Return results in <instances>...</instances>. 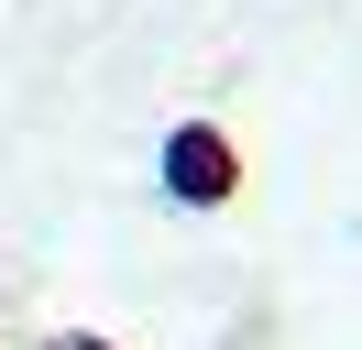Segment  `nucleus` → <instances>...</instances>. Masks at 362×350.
I'll return each mask as SVG.
<instances>
[{
    "label": "nucleus",
    "mask_w": 362,
    "mask_h": 350,
    "mask_svg": "<svg viewBox=\"0 0 362 350\" xmlns=\"http://www.w3.org/2000/svg\"><path fill=\"white\" fill-rule=\"evenodd\" d=\"M165 175H176L187 197H220V186H230V153L209 143V131H176V153H165Z\"/></svg>",
    "instance_id": "obj_1"
}]
</instances>
